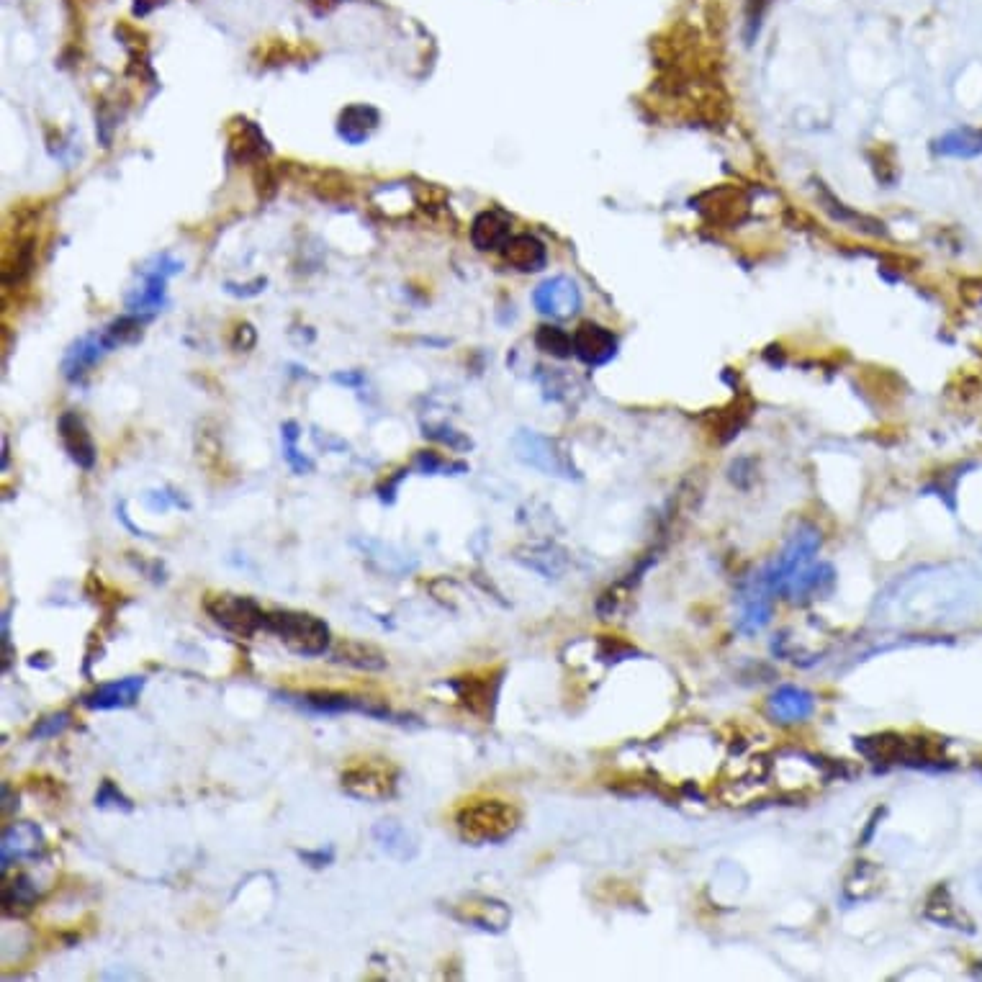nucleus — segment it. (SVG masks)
I'll return each mask as SVG.
<instances>
[{"instance_id": "nucleus-19", "label": "nucleus", "mask_w": 982, "mask_h": 982, "mask_svg": "<svg viewBox=\"0 0 982 982\" xmlns=\"http://www.w3.org/2000/svg\"><path fill=\"white\" fill-rule=\"evenodd\" d=\"M378 126V111L373 106H366V103H358V106H350L342 111L340 116V137L350 144H360L366 142L371 137V132Z\"/></svg>"}, {"instance_id": "nucleus-26", "label": "nucleus", "mask_w": 982, "mask_h": 982, "mask_svg": "<svg viewBox=\"0 0 982 982\" xmlns=\"http://www.w3.org/2000/svg\"><path fill=\"white\" fill-rule=\"evenodd\" d=\"M414 468L420 471V474H443V471H466V463H450V461H445V458H440L438 453H432V450H422V453H417V458H414Z\"/></svg>"}, {"instance_id": "nucleus-2", "label": "nucleus", "mask_w": 982, "mask_h": 982, "mask_svg": "<svg viewBox=\"0 0 982 982\" xmlns=\"http://www.w3.org/2000/svg\"><path fill=\"white\" fill-rule=\"evenodd\" d=\"M276 697H281V702H288V705L299 707V710L312 715L358 713V715H368V718L373 720H381V723H396V725H409L414 720L412 715L391 710L386 702L371 700V697L350 695V692L312 689V692H278Z\"/></svg>"}, {"instance_id": "nucleus-25", "label": "nucleus", "mask_w": 982, "mask_h": 982, "mask_svg": "<svg viewBox=\"0 0 982 982\" xmlns=\"http://www.w3.org/2000/svg\"><path fill=\"white\" fill-rule=\"evenodd\" d=\"M70 720H72V715L65 713V710H60V713H52V715H44V718L36 720V725L31 728V738H36V741H47V738L60 736V733L67 731Z\"/></svg>"}, {"instance_id": "nucleus-8", "label": "nucleus", "mask_w": 982, "mask_h": 982, "mask_svg": "<svg viewBox=\"0 0 982 982\" xmlns=\"http://www.w3.org/2000/svg\"><path fill=\"white\" fill-rule=\"evenodd\" d=\"M533 301L535 306H538V312L551 314V317L556 319H566L571 317V314L579 312L581 294H579V286H576L571 278L556 276V278H548V281L540 283V286L535 288Z\"/></svg>"}, {"instance_id": "nucleus-29", "label": "nucleus", "mask_w": 982, "mask_h": 982, "mask_svg": "<svg viewBox=\"0 0 982 982\" xmlns=\"http://www.w3.org/2000/svg\"><path fill=\"white\" fill-rule=\"evenodd\" d=\"M769 6H772V0H749V3H746V26H749L746 36H749V39H754V34L759 31L761 18H764V13H767Z\"/></svg>"}, {"instance_id": "nucleus-9", "label": "nucleus", "mask_w": 982, "mask_h": 982, "mask_svg": "<svg viewBox=\"0 0 982 982\" xmlns=\"http://www.w3.org/2000/svg\"><path fill=\"white\" fill-rule=\"evenodd\" d=\"M571 337H574V355L581 360V363H587V366L592 368L605 366V363H610V360L615 358L617 337L612 335L607 327H602V324L597 322L579 324V330H576Z\"/></svg>"}, {"instance_id": "nucleus-14", "label": "nucleus", "mask_w": 982, "mask_h": 982, "mask_svg": "<svg viewBox=\"0 0 982 982\" xmlns=\"http://www.w3.org/2000/svg\"><path fill=\"white\" fill-rule=\"evenodd\" d=\"M330 661H332V664L353 666V669H360V671H381V669H386V656H384V653L378 651L376 646H368V643H360V641L332 643Z\"/></svg>"}, {"instance_id": "nucleus-7", "label": "nucleus", "mask_w": 982, "mask_h": 982, "mask_svg": "<svg viewBox=\"0 0 982 982\" xmlns=\"http://www.w3.org/2000/svg\"><path fill=\"white\" fill-rule=\"evenodd\" d=\"M47 849L42 828L36 823H13L3 833V844H0V869L8 872L13 862H24V859H39Z\"/></svg>"}, {"instance_id": "nucleus-28", "label": "nucleus", "mask_w": 982, "mask_h": 982, "mask_svg": "<svg viewBox=\"0 0 982 982\" xmlns=\"http://www.w3.org/2000/svg\"><path fill=\"white\" fill-rule=\"evenodd\" d=\"M299 859L304 864H309L312 869H324V867H330L332 862H335V849L332 846H319V849H306V851H299Z\"/></svg>"}, {"instance_id": "nucleus-13", "label": "nucleus", "mask_w": 982, "mask_h": 982, "mask_svg": "<svg viewBox=\"0 0 982 982\" xmlns=\"http://www.w3.org/2000/svg\"><path fill=\"white\" fill-rule=\"evenodd\" d=\"M502 258L515 270L535 273V270H543L545 263H548V250L533 234H515V237H509L504 242Z\"/></svg>"}, {"instance_id": "nucleus-11", "label": "nucleus", "mask_w": 982, "mask_h": 982, "mask_svg": "<svg viewBox=\"0 0 982 982\" xmlns=\"http://www.w3.org/2000/svg\"><path fill=\"white\" fill-rule=\"evenodd\" d=\"M57 432H60V440L65 445L67 456L72 458V463H78V468L83 471H90L96 466V443L90 438L88 427H85L83 417L78 412H65L57 420Z\"/></svg>"}, {"instance_id": "nucleus-23", "label": "nucleus", "mask_w": 982, "mask_h": 982, "mask_svg": "<svg viewBox=\"0 0 982 982\" xmlns=\"http://www.w3.org/2000/svg\"><path fill=\"white\" fill-rule=\"evenodd\" d=\"M93 803H96V808L101 810H121V813H132L134 810L132 800H129V797L119 790V785L111 782V779H103Z\"/></svg>"}, {"instance_id": "nucleus-22", "label": "nucleus", "mask_w": 982, "mask_h": 982, "mask_svg": "<svg viewBox=\"0 0 982 982\" xmlns=\"http://www.w3.org/2000/svg\"><path fill=\"white\" fill-rule=\"evenodd\" d=\"M535 345H538L543 353H551L556 355V358H569V355L574 353V337L566 335L561 327H551V324L540 327L538 335H535Z\"/></svg>"}, {"instance_id": "nucleus-17", "label": "nucleus", "mask_w": 982, "mask_h": 982, "mask_svg": "<svg viewBox=\"0 0 982 982\" xmlns=\"http://www.w3.org/2000/svg\"><path fill=\"white\" fill-rule=\"evenodd\" d=\"M111 348L106 342V337H83V340L75 342V348L67 353L65 363H62V371L70 381H78L83 378L90 368L96 366L98 358H101L106 350Z\"/></svg>"}, {"instance_id": "nucleus-16", "label": "nucleus", "mask_w": 982, "mask_h": 982, "mask_svg": "<svg viewBox=\"0 0 982 982\" xmlns=\"http://www.w3.org/2000/svg\"><path fill=\"white\" fill-rule=\"evenodd\" d=\"M509 237V222L497 211H481L471 224V242L481 252L502 250Z\"/></svg>"}, {"instance_id": "nucleus-6", "label": "nucleus", "mask_w": 982, "mask_h": 982, "mask_svg": "<svg viewBox=\"0 0 982 982\" xmlns=\"http://www.w3.org/2000/svg\"><path fill=\"white\" fill-rule=\"evenodd\" d=\"M499 684H502V671L497 674H468V677L450 679L448 687L456 692L461 705L468 713L479 715L481 720H489L494 715V705H497Z\"/></svg>"}, {"instance_id": "nucleus-24", "label": "nucleus", "mask_w": 982, "mask_h": 982, "mask_svg": "<svg viewBox=\"0 0 982 982\" xmlns=\"http://www.w3.org/2000/svg\"><path fill=\"white\" fill-rule=\"evenodd\" d=\"M281 432H283V450H286L288 466L294 468L296 474L312 471V463L306 461V458L299 453V448H296V440H299V427H296V422H286V425L281 427Z\"/></svg>"}, {"instance_id": "nucleus-15", "label": "nucleus", "mask_w": 982, "mask_h": 982, "mask_svg": "<svg viewBox=\"0 0 982 982\" xmlns=\"http://www.w3.org/2000/svg\"><path fill=\"white\" fill-rule=\"evenodd\" d=\"M373 839L381 849L394 857L396 862H409V859L417 857V841H414L412 833L396 821H381L373 826Z\"/></svg>"}, {"instance_id": "nucleus-27", "label": "nucleus", "mask_w": 982, "mask_h": 982, "mask_svg": "<svg viewBox=\"0 0 982 982\" xmlns=\"http://www.w3.org/2000/svg\"><path fill=\"white\" fill-rule=\"evenodd\" d=\"M425 435H430V438H435V440H440V443L450 445V448H453V450L471 448V440H466V438H463V435H458L456 430H450V427H445V425H440V427H425Z\"/></svg>"}, {"instance_id": "nucleus-20", "label": "nucleus", "mask_w": 982, "mask_h": 982, "mask_svg": "<svg viewBox=\"0 0 982 982\" xmlns=\"http://www.w3.org/2000/svg\"><path fill=\"white\" fill-rule=\"evenodd\" d=\"M769 705H772L774 718H779L782 723L803 720L813 713V697H810L808 692H803V689H795V687L779 689Z\"/></svg>"}, {"instance_id": "nucleus-1", "label": "nucleus", "mask_w": 982, "mask_h": 982, "mask_svg": "<svg viewBox=\"0 0 982 982\" xmlns=\"http://www.w3.org/2000/svg\"><path fill=\"white\" fill-rule=\"evenodd\" d=\"M522 815L507 800H471L456 813V831L471 846L502 844L520 828Z\"/></svg>"}, {"instance_id": "nucleus-10", "label": "nucleus", "mask_w": 982, "mask_h": 982, "mask_svg": "<svg viewBox=\"0 0 982 982\" xmlns=\"http://www.w3.org/2000/svg\"><path fill=\"white\" fill-rule=\"evenodd\" d=\"M453 916L461 923L476 926L481 931H504L509 923V908L502 900L484 898V895H471V898L461 900L453 905Z\"/></svg>"}, {"instance_id": "nucleus-18", "label": "nucleus", "mask_w": 982, "mask_h": 982, "mask_svg": "<svg viewBox=\"0 0 982 982\" xmlns=\"http://www.w3.org/2000/svg\"><path fill=\"white\" fill-rule=\"evenodd\" d=\"M36 900H39V890H36L34 880L29 875H24V872H18L3 887V913L8 918H21L26 913H31Z\"/></svg>"}, {"instance_id": "nucleus-5", "label": "nucleus", "mask_w": 982, "mask_h": 982, "mask_svg": "<svg viewBox=\"0 0 982 982\" xmlns=\"http://www.w3.org/2000/svg\"><path fill=\"white\" fill-rule=\"evenodd\" d=\"M340 785L345 795L366 803L391 800L399 790V769L386 759H366L342 772Z\"/></svg>"}, {"instance_id": "nucleus-4", "label": "nucleus", "mask_w": 982, "mask_h": 982, "mask_svg": "<svg viewBox=\"0 0 982 982\" xmlns=\"http://www.w3.org/2000/svg\"><path fill=\"white\" fill-rule=\"evenodd\" d=\"M204 610L219 628L245 641L255 638L260 630L268 633V610L245 594H206Z\"/></svg>"}, {"instance_id": "nucleus-21", "label": "nucleus", "mask_w": 982, "mask_h": 982, "mask_svg": "<svg viewBox=\"0 0 982 982\" xmlns=\"http://www.w3.org/2000/svg\"><path fill=\"white\" fill-rule=\"evenodd\" d=\"M941 155L975 157L982 152V132L977 129H954L939 139Z\"/></svg>"}, {"instance_id": "nucleus-3", "label": "nucleus", "mask_w": 982, "mask_h": 982, "mask_svg": "<svg viewBox=\"0 0 982 982\" xmlns=\"http://www.w3.org/2000/svg\"><path fill=\"white\" fill-rule=\"evenodd\" d=\"M268 633H273L283 646L296 656L304 659H317L330 653L332 630L322 617L304 610H270L268 612Z\"/></svg>"}, {"instance_id": "nucleus-12", "label": "nucleus", "mask_w": 982, "mask_h": 982, "mask_svg": "<svg viewBox=\"0 0 982 982\" xmlns=\"http://www.w3.org/2000/svg\"><path fill=\"white\" fill-rule=\"evenodd\" d=\"M144 684H147L144 677H124L116 682L98 684L93 692L83 697V705L88 710H124V707L137 705Z\"/></svg>"}]
</instances>
